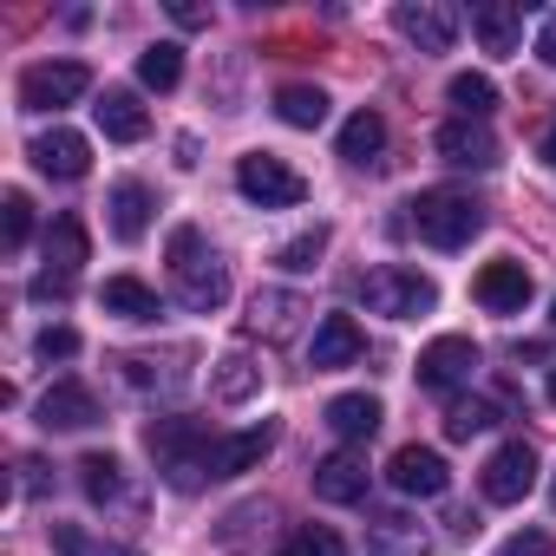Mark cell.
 Segmentation results:
<instances>
[{
  "instance_id": "obj_1",
  "label": "cell",
  "mask_w": 556,
  "mask_h": 556,
  "mask_svg": "<svg viewBox=\"0 0 556 556\" xmlns=\"http://www.w3.org/2000/svg\"><path fill=\"white\" fill-rule=\"evenodd\" d=\"M170 282H177V302L190 315H216L229 302V268H223L216 249H203V236L190 223L170 229Z\"/></svg>"
},
{
  "instance_id": "obj_2",
  "label": "cell",
  "mask_w": 556,
  "mask_h": 556,
  "mask_svg": "<svg viewBox=\"0 0 556 556\" xmlns=\"http://www.w3.org/2000/svg\"><path fill=\"white\" fill-rule=\"evenodd\" d=\"M144 445H151V458H157V471H164L170 491H203V478H210V439H203L197 419H184V413L151 419Z\"/></svg>"
},
{
  "instance_id": "obj_3",
  "label": "cell",
  "mask_w": 556,
  "mask_h": 556,
  "mask_svg": "<svg viewBox=\"0 0 556 556\" xmlns=\"http://www.w3.org/2000/svg\"><path fill=\"white\" fill-rule=\"evenodd\" d=\"M361 302L367 315H387V321H419L439 308V289H432V275L419 268H400V262H380L361 275Z\"/></svg>"
},
{
  "instance_id": "obj_4",
  "label": "cell",
  "mask_w": 556,
  "mask_h": 556,
  "mask_svg": "<svg viewBox=\"0 0 556 556\" xmlns=\"http://www.w3.org/2000/svg\"><path fill=\"white\" fill-rule=\"evenodd\" d=\"M413 229L432 242V249H465L478 229H484V203L471 190H419L413 197Z\"/></svg>"
},
{
  "instance_id": "obj_5",
  "label": "cell",
  "mask_w": 556,
  "mask_h": 556,
  "mask_svg": "<svg viewBox=\"0 0 556 556\" xmlns=\"http://www.w3.org/2000/svg\"><path fill=\"white\" fill-rule=\"evenodd\" d=\"M236 190H242L249 203H262V210H295V203L308 197V177H302L289 157H275V151H249V157L236 164Z\"/></svg>"
},
{
  "instance_id": "obj_6",
  "label": "cell",
  "mask_w": 556,
  "mask_h": 556,
  "mask_svg": "<svg viewBox=\"0 0 556 556\" xmlns=\"http://www.w3.org/2000/svg\"><path fill=\"white\" fill-rule=\"evenodd\" d=\"M86 92H92V73L79 60H40L21 73V112H66Z\"/></svg>"
},
{
  "instance_id": "obj_7",
  "label": "cell",
  "mask_w": 556,
  "mask_h": 556,
  "mask_svg": "<svg viewBox=\"0 0 556 556\" xmlns=\"http://www.w3.org/2000/svg\"><path fill=\"white\" fill-rule=\"evenodd\" d=\"M478 491H484V504H523V497L536 491V452H530L523 439H504V445L484 458Z\"/></svg>"
},
{
  "instance_id": "obj_8",
  "label": "cell",
  "mask_w": 556,
  "mask_h": 556,
  "mask_svg": "<svg viewBox=\"0 0 556 556\" xmlns=\"http://www.w3.org/2000/svg\"><path fill=\"white\" fill-rule=\"evenodd\" d=\"M393 27H400L419 53H452V40H458V14L439 8V0H400V8H393Z\"/></svg>"
},
{
  "instance_id": "obj_9",
  "label": "cell",
  "mask_w": 556,
  "mask_h": 556,
  "mask_svg": "<svg viewBox=\"0 0 556 556\" xmlns=\"http://www.w3.org/2000/svg\"><path fill=\"white\" fill-rule=\"evenodd\" d=\"M419 387L426 393H445V387H458V380H471L478 374V348L465 341V334H439L432 348H419Z\"/></svg>"
},
{
  "instance_id": "obj_10",
  "label": "cell",
  "mask_w": 556,
  "mask_h": 556,
  "mask_svg": "<svg viewBox=\"0 0 556 556\" xmlns=\"http://www.w3.org/2000/svg\"><path fill=\"white\" fill-rule=\"evenodd\" d=\"M387 478H393V491H400V497H445L452 465H445L432 445H400V452H393V465H387Z\"/></svg>"
},
{
  "instance_id": "obj_11",
  "label": "cell",
  "mask_w": 556,
  "mask_h": 556,
  "mask_svg": "<svg viewBox=\"0 0 556 556\" xmlns=\"http://www.w3.org/2000/svg\"><path fill=\"white\" fill-rule=\"evenodd\" d=\"M471 295H478V308H491V315H523V302H530V268L510 262V255H497V262L478 268Z\"/></svg>"
},
{
  "instance_id": "obj_12",
  "label": "cell",
  "mask_w": 556,
  "mask_h": 556,
  "mask_svg": "<svg viewBox=\"0 0 556 556\" xmlns=\"http://www.w3.org/2000/svg\"><path fill=\"white\" fill-rule=\"evenodd\" d=\"M432 151H439L445 164H458V170H491V164H497V138H491L478 118H445V125L432 131Z\"/></svg>"
},
{
  "instance_id": "obj_13",
  "label": "cell",
  "mask_w": 556,
  "mask_h": 556,
  "mask_svg": "<svg viewBox=\"0 0 556 556\" xmlns=\"http://www.w3.org/2000/svg\"><path fill=\"white\" fill-rule=\"evenodd\" d=\"M361 348H367V334H361V321H354V315H321V328H315V341H308V367H315V374L354 367V361H361Z\"/></svg>"
},
{
  "instance_id": "obj_14",
  "label": "cell",
  "mask_w": 556,
  "mask_h": 556,
  "mask_svg": "<svg viewBox=\"0 0 556 556\" xmlns=\"http://www.w3.org/2000/svg\"><path fill=\"white\" fill-rule=\"evenodd\" d=\"M275 452V426H249V432H229V439H210V478H242L255 471L262 458Z\"/></svg>"
},
{
  "instance_id": "obj_15",
  "label": "cell",
  "mask_w": 556,
  "mask_h": 556,
  "mask_svg": "<svg viewBox=\"0 0 556 556\" xmlns=\"http://www.w3.org/2000/svg\"><path fill=\"white\" fill-rule=\"evenodd\" d=\"M40 426H47V432H86V426H99L92 387H79V380L47 387V393H40Z\"/></svg>"
},
{
  "instance_id": "obj_16",
  "label": "cell",
  "mask_w": 556,
  "mask_h": 556,
  "mask_svg": "<svg viewBox=\"0 0 556 556\" xmlns=\"http://www.w3.org/2000/svg\"><path fill=\"white\" fill-rule=\"evenodd\" d=\"M27 157H34L47 177H86V170H92V144H86L79 131H66V125L40 131V138L27 144Z\"/></svg>"
},
{
  "instance_id": "obj_17",
  "label": "cell",
  "mask_w": 556,
  "mask_h": 556,
  "mask_svg": "<svg viewBox=\"0 0 556 556\" xmlns=\"http://www.w3.org/2000/svg\"><path fill=\"white\" fill-rule=\"evenodd\" d=\"M367 458L361 452H328L321 465H315V497L321 504H361L367 497Z\"/></svg>"
},
{
  "instance_id": "obj_18",
  "label": "cell",
  "mask_w": 556,
  "mask_h": 556,
  "mask_svg": "<svg viewBox=\"0 0 556 556\" xmlns=\"http://www.w3.org/2000/svg\"><path fill=\"white\" fill-rule=\"evenodd\" d=\"M105 210H112V236H118V242H138V236L151 229V190H144L138 177H118V184L105 190Z\"/></svg>"
},
{
  "instance_id": "obj_19",
  "label": "cell",
  "mask_w": 556,
  "mask_h": 556,
  "mask_svg": "<svg viewBox=\"0 0 556 556\" xmlns=\"http://www.w3.org/2000/svg\"><path fill=\"white\" fill-rule=\"evenodd\" d=\"M262 393V367L242 354V348H229L216 367H210V400H223V406H249Z\"/></svg>"
},
{
  "instance_id": "obj_20",
  "label": "cell",
  "mask_w": 556,
  "mask_h": 556,
  "mask_svg": "<svg viewBox=\"0 0 556 556\" xmlns=\"http://www.w3.org/2000/svg\"><path fill=\"white\" fill-rule=\"evenodd\" d=\"M471 34L484 53H517L523 40V8H510V0H484V8H471Z\"/></svg>"
},
{
  "instance_id": "obj_21",
  "label": "cell",
  "mask_w": 556,
  "mask_h": 556,
  "mask_svg": "<svg viewBox=\"0 0 556 556\" xmlns=\"http://www.w3.org/2000/svg\"><path fill=\"white\" fill-rule=\"evenodd\" d=\"M99 308H105V315H118V321H157V315H164L157 289H151V282H138V275H112V282L99 289Z\"/></svg>"
},
{
  "instance_id": "obj_22",
  "label": "cell",
  "mask_w": 556,
  "mask_h": 556,
  "mask_svg": "<svg viewBox=\"0 0 556 556\" xmlns=\"http://www.w3.org/2000/svg\"><path fill=\"white\" fill-rule=\"evenodd\" d=\"M86 255H92V242H86V223L79 216H53V229H47V275H73L86 268Z\"/></svg>"
},
{
  "instance_id": "obj_23",
  "label": "cell",
  "mask_w": 556,
  "mask_h": 556,
  "mask_svg": "<svg viewBox=\"0 0 556 556\" xmlns=\"http://www.w3.org/2000/svg\"><path fill=\"white\" fill-rule=\"evenodd\" d=\"M92 118H99V131H105L112 144H138V138L151 131V118H144L138 92H105V99L92 105Z\"/></svg>"
},
{
  "instance_id": "obj_24",
  "label": "cell",
  "mask_w": 556,
  "mask_h": 556,
  "mask_svg": "<svg viewBox=\"0 0 556 556\" xmlns=\"http://www.w3.org/2000/svg\"><path fill=\"white\" fill-rule=\"evenodd\" d=\"M380 419H387V413H380L374 393H341V400H328V432L348 439V445H354V439H374Z\"/></svg>"
},
{
  "instance_id": "obj_25",
  "label": "cell",
  "mask_w": 556,
  "mask_h": 556,
  "mask_svg": "<svg viewBox=\"0 0 556 556\" xmlns=\"http://www.w3.org/2000/svg\"><path fill=\"white\" fill-rule=\"evenodd\" d=\"M302 315H308V302H302V295H289V289H262V295L249 302V321H255L268 341H289Z\"/></svg>"
},
{
  "instance_id": "obj_26",
  "label": "cell",
  "mask_w": 556,
  "mask_h": 556,
  "mask_svg": "<svg viewBox=\"0 0 556 556\" xmlns=\"http://www.w3.org/2000/svg\"><path fill=\"white\" fill-rule=\"evenodd\" d=\"M367 549H374V556H426L432 543H426V530H419L413 517L387 510V517H374V523H367Z\"/></svg>"
},
{
  "instance_id": "obj_27",
  "label": "cell",
  "mask_w": 556,
  "mask_h": 556,
  "mask_svg": "<svg viewBox=\"0 0 556 556\" xmlns=\"http://www.w3.org/2000/svg\"><path fill=\"white\" fill-rule=\"evenodd\" d=\"M328 92L321 86H275V118L282 125H295V131H315V125H328Z\"/></svg>"
},
{
  "instance_id": "obj_28",
  "label": "cell",
  "mask_w": 556,
  "mask_h": 556,
  "mask_svg": "<svg viewBox=\"0 0 556 556\" xmlns=\"http://www.w3.org/2000/svg\"><path fill=\"white\" fill-rule=\"evenodd\" d=\"M387 151V118L380 112H354L348 125H341V157L348 164H374Z\"/></svg>"
},
{
  "instance_id": "obj_29",
  "label": "cell",
  "mask_w": 556,
  "mask_h": 556,
  "mask_svg": "<svg viewBox=\"0 0 556 556\" xmlns=\"http://www.w3.org/2000/svg\"><path fill=\"white\" fill-rule=\"evenodd\" d=\"M138 79H144L151 92H177V79H184V47H177V40L144 47V53H138Z\"/></svg>"
},
{
  "instance_id": "obj_30",
  "label": "cell",
  "mask_w": 556,
  "mask_h": 556,
  "mask_svg": "<svg viewBox=\"0 0 556 556\" xmlns=\"http://www.w3.org/2000/svg\"><path fill=\"white\" fill-rule=\"evenodd\" d=\"M328 242H334V229H328V223H315V229H302V236H289L282 249H275V268H289V275H308V268L328 255Z\"/></svg>"
},
{
  "instance_id": "obj_31",
  "label": "cell",
  "mask_w": 556,
  "mask_h": 556,
  "mask_svg": "<svg viewBox=\"0 0 556 556\" xmlns=\"http://www.w3.org/2000/svg\"><path fill=\"white\" fill-rule=\"evenodd\" d=\"M445 99L458 105V118H491V105H497V86L484 79V73H452V86H445Z\"/></svg>"
},
{
  "instance_id": "obj_32",
  "label": "cell",
  "mask_w": 556,
  "mask_h": 556,
  "mask_svg": "<svg viewBox=\"0 0 556 556\" xmlns=\"http://www.w3.org/2000/svg\"><path fill=\"white\" fill-rule=\"evenodd\" d=\"M79 484H86L92 504H112V497L125 491V465H118L112 452H86V458H79Z\"/></svg>"
},
{
  "instance_id": "obj_33",
  "label": "cell",
  "mask_w": 556,
  "mask_h": 556,
  "mask_svg": "<svg viewBox=\"0 0 556 556\" xmlns=\"http://www.w3.org/2000/svg\"><path fill=\"white\" fill-rule=\"evenodd\" d=\"M27 236H34V197L8 190V203H0V242H8V255H21Z\"/></svg>"
},
{
  "instance_id": "obj_34",
  "label": "cell",
  "mask_w": 556,
  "mask_h": 556,
  "mask_svg": "<svg viewBox=\"0 0 556 556\" xmlns=\"http://www.w3.org/2000/svg\"><path fill=\"white\" fill-rule=\"evenodd\" d=\"M497 426V406L491 400H452L445 406V439H478Z\"/></svg>"
},
{
  "instance_id": "obj_35",
  "label": "cell",
  "mask_w": 556,
  "mask_h": 556,
  "mask_svg": "<svg viewBox=\"0 0 556 556\" xmlns=\"http://www.w3.org/2000/svg\"><path fill=\"white\" fill-rule=\"evenodd\" d=\"M282 556H348V543L328 523H302V530L282 536Z\"/></svg>"
},
{
  "instance_id": "obj_36",
  "label": "cell",
  "mask_w": 556,
  "mask_h": 556,
  "mask_svg": "<svg viewBox=\"0 0 556 556\" xmlns=\"http://www.w3.org/2000/svg\"><path fill=\"white\" fill-rule=\"evenodd\" d=\"M34 354H40V361H73V354H79V334H73V328H40Z\"/></svg>"
},
{
  "instance_id": "obj_37",
  "label": "cell",
  "mask_w": 556,
  "mask_h": 556,
  "mask_svg": "<svg viewBox=\"0 0 556 556\" xmlns=\"http://www.w3.org/2000/svg\"><path fill=\"white\" fill-rule=\"evenodd\" d=\"M53 549H60V556H92L99 543H92L79 523H53Z\"/></svg>"
},
{
  "instance_id": "obj_38",
  "label": "cell",
  "mask_w": 556,
  "mask_h": 556,
  "mask_svg": "<svg viewBox=\"0 0 556 556\" xmlns=\"http://www.w3.org/2000/svg\"><path fill=\"white\" fill-rule=\"evenodd\" d=\"M497 556H556V543H549L543 530H517V536H510Z\"/></svg>"
},
{
  "instance_id": "obj_39",
  "label": "cell",
  "mask_w": 556,
  "mask_h": 556,
  "mask_svg": "<svg viewBox=\"0 0 556 556\" xmlns=\"http://www.w3.org/2000/svg\"><path fill=\"white\" fill-rule=\"evenodd\" d=\"M536 60L556 66V14H543V27H536Z\"/></svg>"
},
{
  "instance_id": "obj_40",
  "label": "cell",
  "mask_w": 556,
  "mask_h": 556,
  "mask_svg": "<svg viewBox=\"0 0 556 556\" xmlns=\"http://www.w3.org/2000/svg\"><path fill=\"white\" fill-rule=\"evenodd\" d=\"M170 21H177V27H210V8H190V0H170Z\"/></svg>"
},
{
  "instance_id": "obj_41",
  "label": "cell",
  "mask_w": 556,
  "mask_h": 556,
  "mask_svg": "<svg viewBox=\"0 0 556 556\" xmlns=\"http://www.w3.org/2000/svg\"><path fill=\"white\" fill-rule=\"evenodd\" d=\"M66 289H73L66 275H40V282H34V295H40V302H47V295H66Z\"/></svg>"
},
{
  "instance_id": "obj_42",
  "label": "cell",
  "mask_w": 556,
  "mask_h": 556,
  "mask_svg": "<svg viewBox=\"0 0 556 556\" xmlns=\"http://www.w3.org/2000/svg\"><path fill=\"white\" fill-rule=\"evenodd\" d=\"M536 157H543V164H549V170H556V125H549V131H543V144H536Z\"/></svg>"
},
{
  "instance_id": "obj_43",
  "label": "cell",
  "mask_w": 556,
  "mask_h": 556,
  "mask_svg": "<svg viewBox=\"0 0 556 556\" xmlns=\"http://www.w3.org/2000/svg\"><path fill=\"white\" fill-rule=\"evenodd\" d=\"M92 556H138V549H131V543H99Z\"/></svg>"
},
{
  "instance_id": "obj_44",
  "label": "cell",
  "mask_w": 556,
  "mask_h": 556,
  "mask_svg": "<svg viewBox=\"0 0 556 556\" xmlns=\"http://www.w3.org/2000/svg\"><path fill=\"white\" fill-rule=\"evenodd\" d=\"M543 393H549V406H556V367H549V380H543Z\"/></svg>"
},
{
  "instance_id": "obj_45",
  "label": "cell",
  "mask_w": 556,
  "mask_h": 556,
  "mask_svg": "<svg viewBox=\"0 0 556 556\" xmlns=\"http://www.w3.org/2000/svg\"><path fill=\"white\" fill-rule=\"evenodd\" d=\"M549 504H556V478H549Z\"/></svg>"
},
{
  "instance_id": "obj_46",
  "label": "cell",
  "mask_w": 556,
  "mask_h": 556,
  "mask_svg": "<svg viewBox=\"0 0 556 556\" xmlns=\"http://www.w3.org/2000/svg\"><path fill=\"white\" fill-rule=\"evenodd\" d=\"M549 321H556V302H549Z\"/></svg>"
}]
</instances>
